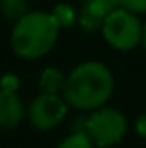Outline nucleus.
I'll use <instances>...</instances> for the list:
<instances>
[{
    "instance_id": "obj_8",
    "label": "nucleus",
    "mask_w": 146,
    "mask_h": 148,
    "mask_svg": "<svg viewBox=\"0 0 146 148\" xmlns=\"http://www.w3.org/2000/svg\"><path fill=\"white\" fill-rule=\"evenodd\" d=\"M58 148H94V143L84 131H79V133H73L68 139H64Z\"/></svg>"
},
{
    "instance_id": "obj_9",
    "label": "nucleus",
    "mask_w": 146,
    "mask_h": 148,
    "mask_svg": "<svg viewBox=\"0 0 146 148\" xmlns=\"http://www.w3.org/2000/svg\"><path fill=\"white\" fill-rule=\"evenodd\" d=\"M41 84L47 88V92H55L56 94L58 88H64V79H62L58 69L51 68V69H45L43 77H41Z\"/></svg>"
},
{
    "instance_id": "obj_1",
    "label": "nucleus",
    "mask_w": 146,
    "mask_h": 148,
    "mask_svg": "<svg viewBox=\"0 0 146 148\" xmlns=\"http://www.w3.org/2000/svg\"><path fill=\"white\" fill-rule=\"evenodd\" d=\"M113 73L101 62H84L77 66L64 81V98L75 109H99L113 94Z\"/></svg>"
},
{
    "instance_id": "obj_12",
    "label": "nucleus",
    "mask_w": 146,
    "mask_h": 148,
    "mask_svg": "<svg viewBox=\"0 0 146 148\" xmlns=\"http://www.w3.org/2000/svg\"><path fill=\"white\" fill-rule=\"evenodd\" d=\"M143 43H144V47H146V25H144V28H143Z\"/></svg>"
},
{
    "instance_id": "obj_10",
    "label": "nucleus",
    "mask_w": 146,
    "mask_h": 148,
    "mask_svg": "<svg viewBox=\"0 0 146 148\" xmlns=\"http://www.w3.org/2000/svg\"><path fill=\"white\" fill-rule=\"evenodd\" d=\"M120 8L131 13H146V0H120Z\"/></svg>"
},
{
    "instance_id": "obj_2",
    "label": "nucleus",
    "mask_w": 146,
    "mask_h": 148,
    "mask_svg": "<svg viewBox=\"0 0 146 148\" xmlns=\"http://www.w3.org/2000/svg\"><path fill=\"white\" fill-rule=\"evenodd\" d=\"M60 26L55 13H25L13 26L11 47L21 58H40L55 47Z\"/></svg>"
},
{
    "instance_id": "obj_11",
    "label": "nucleus",
    "mask_w": 146,
    "mask_h": 148,
    "mask_svg": "<svg viewBox=\"0 0 146 148\" xmlns=\"http://www.w3.org/2000/svg\"><path fill=\"white\" fill-rule=\"evenodd\" d=\"M137 133L141 135V137H144L146 139V114L144 116H141L139 120H137Z\"/></svg>"
},
{
    "instance_id": "obj_7",
    "label": "nucleus",
    "mask_w": 146,
    "mask_h": 148,
    "mask_svg": "<svg viewBox=\"0 0 146 148\" xmlns=\"http://www.w3.org/2000/svg\"><path fill=\"white\" fill-rule=\"evenodd\" d=\"M120 6V0H84L83 25L86 28H96L103 25L105 17Z\"/></svg>"
},
{
    "instance_id": "obj_4",
    "label": "nucleus",
    "mask_w": 146,
    "mask_h": 148,
    "mask_svg": "<svg viewBox=\"0 0 146 148\" xmlns=\"http://www.w3.org/2000/svg\"><path fill=\"white\" fill-rule=\"evenodd\" d=\"M126 116L116 109H99L92 112L84 122V133L99 148H109L120 143L126 135Z\"/></svg>"
},
{
    "instance_id": "obj_6",
    "label": "nucleus",
    "mask_w": 146,
    "mask_h": 148,
    "mask_svg": "<svg viewBox=\"0 0 146 148\" xmlns=\"http://www.w3.org/2000/svg\"><path fill=\"white\" fill-rule=\"evenodd\" d=\"M15 86H17V79L10 84V77H6L0 88V126L8 130L15 127L25 116V107L15 92Z\"/></svg>"
},
{
    "instance_id": "obj_3",
    "label": "nucleus",
    "mask_w": 146,
    "mask_h": 148,
    "mask_svg": "<svg viewBox=\"0 0 146 148\" xmlns=\"http://www.w3.org/2000/svg\"><path fill=\"white\" fill-rule=\"evenodd\" d=\"M143 28L144 26L139 23L135 13L124 10V8H116L105 17L101 25L103 38L111 47L118 51H129L143 41Z\"/></svg>"
},
{
    "instance_id": "obj_5",
    "label": "nucleus",
    "mask_w": 146,
    "mask_h": 148,
    "mask_svg": "<svg viewBox=\"0 0 146 148\" xmlns=\"http://www.w3.org/2000/svg\"><path fill=\"white\" fill-rule=\"evenodd\" d=\"M66 116V101L55 92H43L32 101L28 109V118L36 130L47 131L56 127Z\"/></svg>"
}]
</instances>
